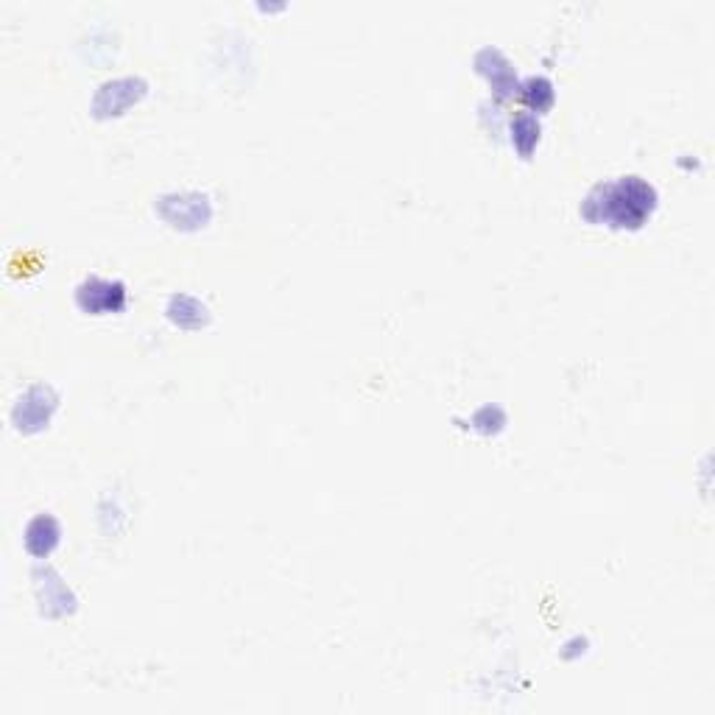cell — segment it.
I'll return each instance as SVG.
<instances>
[{"label":"cell","instance_id":"1","mask_svg":"<svg viewBox=\"0 0 715 715\" xmlns=\"http://www.w3.org/2000/svg\"><path fill=\"white\" fill-rule=\"evenodd\" d=\"M657 207V190L643 176H621L615 182L595 185L581 202V216L593 224L618 230H637Z\"/></svg>","mask_w":715,"mask_h":715},{"label":"cell","instance_id":"2","mask_svg":"<svg viewBox=\"0 0 715 715\" xmlns=\"http://www.w3.org/2000/svg\"><path fill=\"white\" fill-rule=\"evenodd\" d=\"M76 302L84 313H118L126 308V285L121 280L90 277L76 288Z\"/></svg>","mask_w":715,"mask_h":715},{"label":"cell","instance_id":"3","mask_svg":"<svg viewBox=\"0 0 715 715\" xmlns=\"http://www.w3.org/2000/svg\"><path fill=\"white\" fill-rule=\"evenodd\" d=\"M143 93H146V81L135 79V76L107 81V84H101V90L95 93V115H118V112H123V109L129 107L132 101H137Z\"/></svg>","mask_w":715,"mask_h":715},{"label":"cell","instance_id":"4","mask_svg":"<svg viewBox=\"0 0 715 715\" xmlns=\"http://www.w3.org/2000/svg\"><path fill=\"white\" fill-rule=\"evenodd\" d=\"M54 405L56 397L48 386H31V389L17 400V405H14V422H17V428H20V431H37V428H42V425L48 422V417H51Z\"/></svg>","mask_w":715,"mask_h":715},{"label":"cell","instance_id":"5","mask_svg":"<svg viewBox=\"0 0 715 715\" xmlns=\"http://www.w3.org/2000/svg\"><path fill=\"white\" fill-rule=\"evenodd\" d=\"M475 65L481 73L489 76V81L495 84V93L500 98H512L520 87H517V76H514V68L509 65V59L500 54L498 48H484L481 54L475 56Z\"/></svg>","mask_w":715,"mask_h":715},{"label":"cell","instance_id":"6","mask_svg":"<svg viewBox=\"0 0 715 715\" xmlns=\"http://www.w3.org/2000/svg\"><path fill=\"white\" fill-rule=\"evenodd\" d=\"M162 207H176V213H165L168 221H174L176 227H199L210 218V202L199 193L188 196H174V199H162Z\"/></svg>","mask_w":715,"mask_h":715},{"label":"cell","instance_id":"7","mask_svg":"<svg viewBox=\"0 0 715 715\" xmlns=\"http://www.w3.org/2000/svg\"><path fill=\"white\" fill-rule=\"evenodd\" d=\"M59 542V523L51 514H37L26 526V548L34 556H48Z\"/></svg>","mask_w":715,"mask_h":715},{"label":"cell","instance_id":"8","mask_svg":"<svg viewBox=\"0 0 715 715\" xmlns=\"http://www.w3.org/2000/svg\"><path fill=\"white\" fill-rule=\"evenodd\" d=\"M168 316H171L176 324H182V327H202V324L207 322V308H204L199 299L179 294V297L171 299Z\"/></svg>","mask_w":715,"mask_h":715},{"label":"cell","instance_id":"9","mask_svg":"<svg viewBox=\"0 0 715 715\" xmlns=\"http://www.w3.org/2000/svg\"><path fill=\"white\" fill-rule=\"evenodd\" d=\"M537 140H540V121L531 112H520L512 121V143L523 157H528L537 146Z\"/></svg>","mask_w":715,"mask_h":715},{"label":"cell","instance_id":"10","mask_svg":"<svg viewBox=\"0 0 715 715\" xmlns=\"http://www.w3.org/2000/svg\"><path fill=\"white\" fill-rule=\"evenodd\" d=\"M520 93L526 98L531 107H537V112L548 109L554 104V84L545 79V76H531L526 79V84L520 87Z\"/></svg>","mask_w":715,"mask_h":715}]
</instances>
